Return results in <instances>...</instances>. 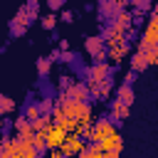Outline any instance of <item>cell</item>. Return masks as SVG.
Masks as SVG:
<instances>
[{
	"mask_svg": "<svg viewBox=\"0 0 158 158\" xmlns=\"http://www.w3.org/2000/svg\"><path fill=\"white\" fill-rule=\"evenodd\" d=\"M128 52H131V44H123V47H114V49H106V54H109V59H111L114 64H121V62L128 57Z\"/></svg>",
	"mask_w": 158,
	"mask_h": 158,
	"instance_id": "5bb4252c",
	"label": "cell"
},
{
	"mask_svg": "<svg viewBox=\"0 0 158 158\" xmlns=\"http://www.w3.org/2000/svg\"><path fill=\"white\" fill-rule=\"evenodd\" d=\"M37 104H40V114H52V109H54V99L52 96H42Z\"/></svg>",
	"mask_w": 158,
	"mask_h": 158,
	"instance_id": "603a6c76",
	"label": "cell"
},
{
	"mask_svg": "<svg viewBox=\"0 0 158 158\" xmlns=\"http://www.w3.org/2000/svg\"><path fill=\"white\" fill-rule=\"evenodd\" d=\"M126 0H99V15L109 22V20H114L118 12H123L126 10Z\"/></svg>",
	"mask_w": 158,
	"mask_h": 158,
	"instance_id": "52a82bcc",
	"label": "cell"
},
{
	"mask_svg": "<svg viewBox=\"0 0 158 158\" xmlns=\"http://www.w3.org/2000/svg\"><path fill=\"white\" fill-rule=\"evenodd\" d=\"M148 47H158V22H146L143 32H141V42H138V52L141 49H148Z\"/></svg>",
	"mask_w": 158,
	"mask_h": 158,
	"instance_id": "ba28073f",
	"label": "cell"
},
{
	"mask_svg": "<svg viewBox=\"0 0 158 158\" xmlns=\"http://www.w3.org/2000/svg\"><path fill=\"white\" fill-rule=\"evenodd\" d=\"M86 141L81 138V136H77V133H67V138H64V143H62V153H64V158H74V156H79L81 151H86Z\"/></svg>",
	"mask_w": 158,
	"mask_h": 158,
	"instance_id": "277c9868",
	"label": "cell"
},
{
	"mask_svg": "<svg viewBox=\"0 0 158 158\" xmlns=\"http://www.w3.org/2000/svg\"><path fill=\"white\" fill-rule=\"evenodd\" d=\"M133 81H136V72H128V74L123 77V84H128V86H133Z\"/></svg>",
	"mask_w": 158,
	"mask_h": 158,
	"instance_id": "4dcf8cb0",
	"label": "cell"
},
{
	"mask_svg": "<svg viewBox=\"0 0 158 158\" xmlns=\"http://www.w3.org/2000/svg\"><path fill=\"white\" fill-rule=\"evenodd\" d=\"M89 86V96L91 101H106L114 94V79H104V81H86Z\"/></svg>",
	"mask_w": 158,
	"mask_h": 158,
	"instance_id": "3957f363",
	"label": "cell"
},
{
	"mask_svg": "<svg viewBox=\"0 0 158 158\" xmlns=\"http://www.w3.org/2000/svg\"><path fill=\"white\" fill-rule=\"evenodd\" d=\"M89 153H91V156H99V153H104V151H101V143H89Z\"/></svg>",
	"mask_w": 158,
	"mask_h": 158,
	"instance_id": "f546056e",
	"label": "cell"
},
{
	"mask_svg": "<svg viewBox=\"0 0 158 158\" xmlns=\"http://www.w3.org/2000/svg\"><path fill=\"white\" fill-rule=\"evenodd\" d=\"M86 81H104V79H111V64L109 62H91L86 67Z\"/></svg>",
	"mask_w": 158,
	"mask_h": 158,
	"instance_id": "8992f818",
	"label": "cell"
},
{
	"mask_svg": "<svg viewBox=\"0 0 158 158\" xmlns=\"http://www.w3.org/2000/svg\"><path fill=\"white\" fill-rule=\"evenodd\" d=\"M116 148H121L123 151V138H121V131H116V133H111V136H106L104 141H101V151H116Z\"/></svg>",
	"mask_w": 158,
	"mask_h": 158,
	"instance_id": "7c38bea8",
	"label": "cell"
},
{
	"mask_svg": "<svg viewBox=\"0 0 158 158\" xmlns=\"http://www.w3.org/2000/svg\"><path fill=\"white\" fill-rule=\"evenodd\" d=\"M141 52L146 54V62H148V67L158 64V47H148V49H141Z\"/></svg>",
	"mask_w": 158,
	"mask_h": 158,
	"instance_id": "d4e9b609",
	"label": "cell"
},
{
	"mask_svg": "<svg viewBox=\"0 0 158 158\" xmlns=\"http://www.w3.org/2000/svg\"><path fill=\"white\" fill-rule=\"evenodd\" d=\"M27 27H30V17H27V7L22 5V7L15 12V17L10 20V37H12V40L22 37V35L27 32Z\"/></svg>",
	"mask_w": 158,
	"mask_h": 158,
	"instance_id": "5b68a950",
	"label": "cell"
},
{
	"mask_svg": "<svg viewBox=\"0 0 158 158\" xmlns=\"http://www.w3.org/2000/svg\"><path fill=\"white\" fill-rule=\"evenodd\" d=\"M12 111H15V99H10L7 94H0V118L12 114Z\"/></svg>",
	"mask_w": 158,
	"mask_h": 158,
	"instance_id": "44dd1931",
	"label": "cell"
},
{
	"mask_svg": "<svg viewBox=\"0 0 158 158\" xmlns=\"http://www.w3.org/2000/svg\"><path fill=\"white\" fill-rule=\"evenodd\" d=\"M114 22L128 32V30H133V22H136V20H133V12H131V10H123V12H118V15L114 17Z\"/></svg>",
	"mask_w": 158,
	"mask_h": 158,
	"instance_id": "e0dca14e",
	"label": "cell"
},
{
	"mask_svg": "<svg viewBox=\"0 0 158 158\" xmlns=\"http://www.w3.org/2000/svg\"><path fill=\"white\" fill-rule=\"evenodd\" d=\"M12 128H15V136L20 138H32L35 136V128H32V121H27L22 114L12 118Z\"/></svg>",
	"mask_w": 158,
	"mask_h": 158,
	"instance_id": "30bf717a",
	"label": "cell"
},
{
	"mask_svg": "<svg viewBox=\"0 0 158 158\" xmlns=\"http://www.w3.org/2000/svg\"><path fill=\"white\" fill-rule=\"evenodd\" d=\"M94 158H109V153L104 151V153H99V156H94Z\"/></svg>",
	"mask_w": 158,
	"mask_h": 158,
	"instance_id": "74e56055",
	"label": "cell"
},
{
	"mask_svg": "<svg viewBox=\"0 0 158 158\" xmlns=\"http://www.w3.org/2000/svg\"><path fill=\"white\" fill-rule=\"evenodd\" d=\"M22 116L27 118V121H37L42 114H40V104L35 101V99H27L25 101V109H22Z\"/></svg>",
	"mask_w": 158,
	"mask_h": 158,
	"instance_id": "2e32d148",
	"label": "cell"
},
{
	"mask_svg": "<svg viewBox=\"0 0 158 158\" xmlns=\"http://www.w3.org/2000/svg\"><path fill=\"white\" fill-rule=\"evenodd\" d=\"M116 99H118V101H123L126 106H131V104L136 101V94H133V86H128V84H121V86L116 89Z\"/></svg>",
	"mask_w": 158,
	"mask_h": 158,
	"instance_id": "9a60e30c",
	"label": "cell"
},
{
	"mask_svg": "<svg viewBox=\"0 0 158 158\" xmlns=\"http://www.w3.org/2000/svg\"><path fill=\"white\" fill-rule=\"evenodd\" d=\"M72 20H74V12L72 10H64L62 12V22H72Z\"/></svg>",
	"mask_w": 158,
	"mask_h": 158,
	"instance_id": "1f68e13d",
	"label": "cell"
},
{
	"mask_svg": "<svg viewBox=\"0 0 158 158\" xmlns=\"http://www.w3.org/2000/svg\"><path fill=\"white\" fill-rule=\"evenodd\" d=\"M59 49L67 52V49H69V42H67V40H59Z\"/></svg>",
	"mask_w": 158,
	"mask_h": 158,
	"instance_id": "d590c367",
	"label": "cell"
},
{
	"mask_svg": "<svg viewBox=\"0 0 158 158\" xmlns=\"http://www.w3.org/2000/svg\"><path fill=\"white\" fill-rule=\"evenodd\" d=\"M84 49H86V54L91 57V62H109L106 44H104V37H101V35H89V37L84 40Z\"/></svg>",
	"mask_w": 158,
	"mask_h": 158,
	"instance_id": "7a4b0ae2",
	"label": "cell"
},
{
	"mask_svg": "<svg viewBox=\"0 0 158 158\" xmlns=\"http://www.w3.org/2000/svg\"><path fill=\"white\" fill-rule=\"evenodd\" d=\"M37 5H40L37 0H27V5H25V7H27V17H30V25H32L35 20H40V15H37Z\"/></svg>",
	"mask_w": 158,
	"mask_h": 158,
	"instance_id": "cb8c5ba5",
	"label": "cell"
},
{
	"mask_svg": "<svg viewBox=\"0 0 158 158\" xmlns=\"http://www.w3.org/2000/svg\"><path fill=\"white\" fill-rule=\"evenodd\" d=\"M109 158H121V148H116V151H109Z\"/></svg>",
	"mask_w": 158,
	"mask_h": 158,
	"instance_id": "8d00e7d4",
	"label": "cell"
},
{
	"mask_svg": "<svg viewBox=\"0 0 158 158\" xmlns=\"http://www.w3.org/2000/svg\"><path fill=\"white\" fill-rule=\"evenodd\" d=\"M5 131V118H0V133Z\"/></svg>",
	"mask_w": 158,
	"mask_h": 158,
	"instance_id": "f35d334b",
	"label": "cell"
},
{
	"mask_svg": "<svg viewBox=\"0 0 158 158\" xmlns=\"http://www.w3.org/2000/svg\"><path fill=\"white\" fill-rule=\"evenodd\" d=\"M40 25H42L44 30L52 32V30L57 27V17H54V15H44V17H40Z\"/></svg>",
	"mask_w": 158,
	"mask_h": 158,
	"instance_id": "4316f807",
	"label": "cell"
},
{
	"mask_svg": "<svg viewBox=\"0 0 158 158\" xmlns=\"http://www.w3.org/2000/svg\"><path fill=\"white\" fill-rule=\"evenodd\" d=\"M118 128H121V123H114L109 116H99V118H96V123L91 126V136H89V143H101L106 136L116 133Z\"/></svg>",
	"mask_w": 158,
	"mask_h": 158,
	"instance_id": "6da1fadb",
	"label": "cell"
},
{
	"mask_svg": "<svg viewBox=\"0 0 158 158\" xmlns=\"http://www.w3.org/2000/svg\"><path fill=\"white\" fill-rule=\"evenodd\" d=\"M59 62H64V64L74 62V52H69V49H67V52H62V54H59Z\"/></svg>",
	"mask_w": 158,
	"mask_h": 158,
	"instance_id": "83f0119b",
	"label": "cell"
},
{
	"mask_svg": "<svg viewBox=\"0 0 158 158\" xmlns=\"http://www.w3.org/2000/svg\"><path fill=\"white\" fill-rule=\"evenodd\" d=\"M79 79H72L69 74H64V77H59V91H69L74 84H77Z\"/></svg>",
	"mask_w": 158,
	"mask_h": 158,
	"instance_id": "484cf974",
	"label": "cell"
},
{
	"mask_svg": "<svg viewBox=\"0 0 158 158\" xmlns=\"http://www.w3.org/2000/svg\"><path fill=\"white\" fill-rule=\"evenodd\" d=\"M131 116V106H126L123 101H118V99H111V106H109V118L114 121V123H121L123 118H128Z\"/></svg>",
	"mask_w": 158,
	"mask_h": 158,
	"instance_id": "9c48e42d",
	"label": "cell"
},
{
	"mask_svg": "<svg viewBox=\"0 0 158 158\" xmlns=\"http://www.w3.org/2000/svg\"><path fill=\"white\" fill-rule=\"evenodd\" d=\"M49 158H64V153L59 148H54V151H49Z\"/></svg>",
	"mask_w": 158,
	"mask_h": 158,
	"instance_id": "836d02e7",
	"label": "cell"
},
{
	"mask_svg": "<svg viewBox=\"0 0 158 158\" xmlns=\"http://www.w3.org/2000/svg\"><path fill=\"white\" fill-rule=\"evenodd\" d=\"M69 96H72V99H77V101H91L86 81H77V84H74V86L69 89Z\"/></svg>",
	"mask_w": 158,
	"mask_h": 158,
	"instance_id": "4fadbf2b",
	"label": "cell"
},
{
	"mask_svg": "<svg viewBox=\"0 0 158 158\" xmlns=\"http://www.w3.org/2000/svg\"><path fill=\"white\" fill-rule=\"evenodd\" d=\"M52 64H54V62H52L49 57H40L37 64H35V67H37V74H40V77H47L49 69H52Z\"/></svg>",
	"mask_w": 158,
	"mask_h": 158,
	"instance_id": "7402d4cb",
	"label": "cell"
},
{
	"mask_svg": "<svg viewBox=\"0 0 158 158\" xmlns=\"http://www.w3.org/2000/svg\"><path fill=\"white\" fill-rule=\"evenodd\" d=\"M0 141H2V133H0Z\"/></svg>",
	"mask_w": 158,
	"mask_h": 158,
	"instance_id": "ab89813d",
	"label": "cell"
},
{
	"mask_svg": "<svg viewBox=\"0 0 158 158\" xmlns=\"http://www.w3.org/2000/svg\"><path fill=\"white\" fill-rule=\"evenodd\" d=\"M64 2H67V0H47V5H49V10H52V12H54V10H59Z\"/></svg>",
	"mask_w": 158,
	"mask_h": 158,
	"instance_id": "f1b7e54d",
	"label": "cell"
},
{
	"mask_svg": "<svg viewBox=\"0 0 158 158\" xmlns=\"http://www.w3.org/2000/svg\"><path fill=\"white\" fill-rule=\"evenodd\" d=\"M143 69H148V62H146V54L143 52H133V57H131V72H143Z\"/></svg>",
	"mask_w": 158,
	"mask_h": 158,
	"instance_id": "d6986e66",
	"label": "cell"
},
{
	"mask_svg": "<svg viewBox=\"0 0 158 158\" xmlns=\"http://www.w3.org/2000/svg\"><path fill=\"white\" fill-rule=\"evenodd\" d=\"M74 158H94V156L89 153V146H86V151H81V153H79V156H74Z\"/></svg>",
	"mask_w": 158,
	"mask_h": 158,
	"instance_id": "e575fe53",
	"label": "cell"
},
{
	"mask_svg": "<svg viewBox=\"0 0 158 158\" xmlns=\"http://www.w3.org/2000/svg\"><path fill=\"white\" fill-rule=\"evenodd\" d=\"M32 146H35V151L42 156V153L47 151V133H42V131H35V136H32Z\"/></svg>",
	"mask_w": 158,
	"mask_h": 158,
	"instance_id": "ffe728a7",
	"label": "cell"
},
{
	"mask_svg": "<svg viewBox=\"0 0 158 158\" xmlns=\"http://www.w3.org/2000/svg\"><path fill=\"white\" fill-rule=\"evenodd\" d=\"M64 138H67V131H62L57 123L47 131V151H54V148H62V143H64Z\"/></svg>",
	"mask_w": 158,
	"mask_h": 158,
	"instance_id": "8fae6325",
	"label": "cell"
},
{
	"mask_svg": "<svg viewBox=\"0 0 158 158\" xmlns=\"http://www.w3.org/2000/svg\"><path fill=\"white\" fill-rule=\"evenodd\" d=\"M59 54H62V49H59V47H57V49H52V52H49V54H47V57H49V59H52V62H59Z\"/></svg>",
	"mask_w": 158,
	"mask_h": 158,
	"instance_id": "d6a6232c",
	"label": "cell"
},
{
	"mask_svg": "<svg viewBox=\"0 0 158 158\" xmlns=\"http://www.w3.org/2000/svg\"><path fill=\"white\" fill-rule=\"evenodd\" d=\"M52 126H54V118H52V114H42L37 121H32V128H35V131H42V133H47Z\"/></svg>",
	"mask_w": 158,
	"mask_h": 158,
	"instance_id": "ac0fdd59",
	"label": "cell"
}]
</instances>
